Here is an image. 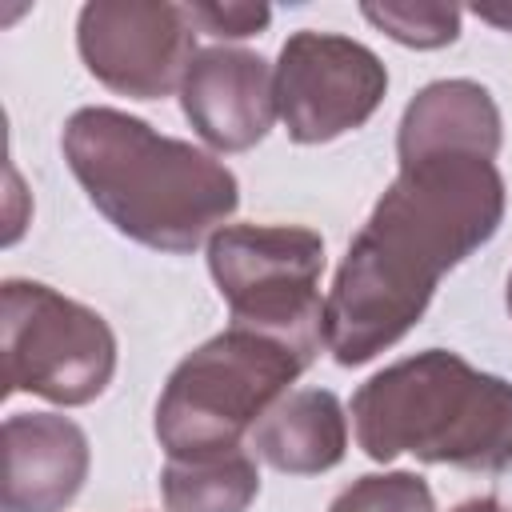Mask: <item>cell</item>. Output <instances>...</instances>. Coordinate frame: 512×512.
<instances>
[{"mask_svg": "<svg viewBox=\"0 0 512 512\" xmlns=\"http://www.w3.org/2000/svg\"><path fill=\"white\" fill-rule=\"evenodd\" d=\"M256 492L260 472L244 448L168 460L160 472V496L168 512H248Z\"/></svg>", "mask_w": 512, "mask_h": 512, "instance_id": "cell-13", "label": "cell"}, {"mask_svg": "<svg viewBox=\"0 0 512 512\" xmlns=\"http://www.w3.org/2000/svg\"><path fill=\"white\" fill-rule=\"evenodd\" d=\"M328 512H436V496L416 472H372L352 480Z\"/></svg>", "mask_w": 512, "mask_h": 512, "instance_id": "cell-15", "label": "cell"}, {"mask_svg": "<svg viewBox=\"0 0 512 512\" xmlns=\"http://www.w3.org/2000/svg\"><path fill=\"white\" fill-rule=\"evenodd\" d=\"M208 272L236 328L288 344L304 364L324 348V240L304 224H224Z\"/></svg>", "mask_w": 512, "mask_h": 512, "instance_id": "cell-5", "label": "cell"}, {"mask_svg": "<svg viewBox=\"0 0 512 512\" xmlns=\"http://www.w3.org/2000/svg\"><path fill=\"white\" fill-rule=\"evenodd\" d=\"M0 352L8 392L48 404H92L116 376V336L108 320L40 280H4Z\"/></svg>", "mask_w": 512, "mask_h": 512, "instance_id": "cell-6", "label": "cell"}, {"mask_svg": "<svg viewBox=\"0 0 512 512\" xmlns=\"http://www.w3.org/2000/svg\"><path fill=\"white\" fill-rule=\"evenodd\" d=\"M60 148L92 208L120 236L156 252L200 248L240 204L224 160L120 108H76Z\"/></svg>", "mask_w": 512, "mask_h": 512, "instance_id": "cell-2", "label": "cell"}, {"mask_svg": "<svg viewBox=\"0 0 512 512\" xmlns=\"http://www.w3.org/2000/svg\"><path fill=\"white\" fill-rule=\"evenodd\" d=\"M504 144V120L492 100V92L476 80H432L424 84L396 128V156L400 164L424 160V156H484L492 160Z\"/></svg>", "mask_w": 512, "mask_h": 512, "instance_id": "cell-11", "label": "cell"}, {"mask_svg": "<svg viewBox=\"0 0 512 512\" xmlns=\"http://www.w3.org/2000/svg\"><path fill=\"white\" fill-rule=\"evenodd\" d=\"M360 12L404 48H444L460 36V8L452 4H360Z\"/></svg>", "mask_w": 512, "mask_h": 512, "instance_id": "cell-14", "label": "cell"}, {"mask_svg": "<svg viewBox=\"0 0 512 512\" xmlns=\"http://www.w3.org/2000/svg\"><path fill=\"white\" fill-rule=\"evenodd\" d=\"M504 304H508V316H512V272H508V288H504Z\"/></svg>", "mask_w": 512, "mask_h": 512, "instance_id": "cell-19", "label": "cell"}, {"mask_svg": "<svg viewBox=\"0 0 512 512\" xmlns=\"http://www.w3.org/2000/svg\"><path fill=\"white\" fill-rule=\"evenodd\" d=\"M308 364L280 340L224 328L192 348L156 400V440L168 460H196L240 448L264 412L288 396Z\"/></svg>", "mask_w": 512, "mask_h": 512, "instance_id": "cell-4", "label": "cell"}, {"mask_svg": "<svg viewBox=\"0 0 512 512\" xmlns=\"http://www.w3.org/2000/svg\"><path fill=\"white\" fill-rule=\"evenodd\" d=\"M188 16L196 32H208L216 40H244L268 28L272 8L268 4H188Z\"/></svg>", "mask_w": 512, "mask_h": 512, "instance_id": "cell-16", "label": "cell"}, {"mask_svg": "<svg viewBox=\"0 0 512 512\" xmlns=\"http://www.w3.org/2000/svg\"><path fill=\"white\" fill-rule=\"evenodd\" d=\"M184 120L216 152H248L276 124V68L248 48H204L196 52L180 84Z\"/></svg>", "mask_w": 512, "mask_h": 512, "instance_id": "cell-9", "label": "cell"}, {"mask_svg": "<svg viewBox=\"0 0 512 512\" xmlns=\"http://www.w3.org/2000/svg\"><path fill=\"white\" fill-rule=\"evenodd\" d=\"M484 24H496L500 32H512V4H476L472 8Z\"/></svg>", "mask_w": 512, "mask_h": 512, "instance_id": "cell-17", "label": "cell"}, {"mask_svg": "<svg viewBox=\"0 0 512 512\" xmlns=\"http://www.w3.org/2000/svg\"><path fill=\"white\" fill-rule=\"evenodd\" d=\"M452 512H512V508L504 500H496V496H472V500L456 504Z\"/></svg>", "mask_w": 512, "mask_h": 512, "instance_id": "cell-18", "label": "cell"}, {"mask_svg": "<svg viewBox=\"0 0 512 512\" xmlns=\"http://www.w3.org/2000/svg\"><path fill=\"white\" fill-rule=\"evenodd\" d=\"M92 448L60 412H16L4 420V508L64 512L88 480Z\"/></svg>", "mask_w": 512, "mask_h": 512, "instance_id": "cell-10", "label": "cell"}, {"mask_svg": "<svg viewBox=\"0 0 512 512\" xmlns=\"http://www.w3.org/2000/svg\"><path fill=\"white\" fill-rule=\"evenodd\" d=\"M356 444L368 460L412 452L464 472L512 468V384L460 352L428 348L364 380L352 396Z\"/></svg>", "mask_w": 512, "mask_h": 512, "instance_id": "cell-3", "label": "cell"}, {"mask_svg": "<svg viewBox=\"0 0 512 512\" xmlns=\"http://www.w3.org/2000/svg\"><path fill=\"white\" fill-rule=\"evenodd\" d=\"M84 68L128 100L180 92L196 60V24L188 4L168 0H92L76 20Z\"/></svg>", "mask_w": 512, "mask_h": 512, "instance_id": "cell-8", "label": "cell"}, {"mask_svg": "<svg viewBox=\"0 0 512 512\" xmlns=\"http://www.w3.org/2000/svg\"><path fill=\"white\" fill-rule=\"evenodd\" d=\"M504 204V176L484 156L448 152L400 164L324 296L332 360L360 368L404 340L440 276L496 236Z\"/></svg>", "mask_w": 512, "mask_h": 512, "instance_id": "cell-1", "label": "cell"}, {"mask_svg": "<svg viewBox=\"0 0 512 512\" xmlns=\"http://www.w3.org/2000/svg\"><path fill=\"white\" fill-rule=\"evenodd\" d=\"M256 456L288 476H320L348 452V416L336 392L296 388L280 396L252 428Z\"/></svg>", "mask_w": 512, "mask_h": 512, "instance_id": "cell-12", "label": "cell"}, {"mask_svg": "<svg viewBox=\"0 0 512 512\" xmlns=\"http://www.w3.org/2000/svg\"><path fill=\"white\" fill-rule=\"evenodd\" d=\"M384 60L340 32L300 28L276 60V108L292 144H328L356 132L384 104Z\"/></svg>", "mask_w": 512, "mask_h": 512, "instance_id": "cell-7", "label": "cell"}]
</instances>
